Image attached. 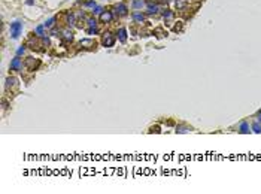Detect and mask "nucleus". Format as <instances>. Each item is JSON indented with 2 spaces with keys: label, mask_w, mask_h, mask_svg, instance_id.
<instances>
[{
  "label": "nucleus",
  "mask_w": 261,
  "mask_h": 194,
  "mask_svg": "<svg viewBox=\"0 0 261 194\" xmlns=\"http://www.w3.org/2000/svg\"><path fill=\"white\" fill-rule=\"evenodd\" d=\"M61 37H63L66 42H70L72 39H73V33L70 32V30H64V32H63V36H61Z\"/></svg>",
  "instance_id": "9d476101"
},
{
  "label": "nucleus",
  "mask_w": 261,
  "mask_h": 194,
  "mask_svg": "<svg viewBox=\"0 0 261 194\" xmlns=\"http://www.w3.org/2000/svg\"><path fill=\"white\" fill-rule=\"evenodd\" d=\"M54 24H55V18H49L48 21H45V24H43V25H45L46 28H52V27H54Z\"/></svg>",
  "instance_id": "dca6fc26"
},
{
  "label": "nucleus",
  "mask_w": 261,
  "mask_h": 194,
  "mask_svg": "<svg viewBox=\"0 0 261 194\" xmlns=\"http://www.w3.org/2000/svg\"><path fill=\"white\" fill-rule=\"evenodd\" d=\"M15 84H17V79H15V78H12V76H11V78H8V79H6V88H11V87H14Z\"/></svg>",
  "instance_id": "4468645a"
},
{
  "label": "nucleus",
  "mask_w": 261,
  "mask_h": 194,
  "mask_svg": "<svg viewBox=\"0 0 261 194\" xmlns=\"http://www.w3.org/2000/svg\"><path fill=\"white\" fill-rule=\"evenodd\" d=\"M11 70H21V60H19V55H17L14 60L11 61Z\"/></svg>",
  "instance_id": "423d86ee"
},
{
  "label": "nucleus",
  "mask_w": 261,
  "mask_h": 194,
  "mask_svg": "<svg viewBox=\"0 0 261 194\" xmlns=\"http://www.w3.org/2000/svg\"><path fill=\"white\" fill-rule=\"evenodd\" d=\"M21 32H23V23L21 21H14L11 24V36H12V39H18Z\"/></svg>",
  "instance_id": "f257e3e1"
},
{
  "label": "nucleus",
  "mask_w": 261,
  "mask_h": 194,
  "mask_svg": "<svg viewBox=\"0 0 261 194\" xmlns=\"http://www.w3.org/2000/svg\"><path fill=\"white\" fill-rule=\"evenodd\" d=\"M101 11H103V9H101V8H100V6H94V8H93V14H101Z\"/></svg>",
  "instance_id": "412c9836"
},
{
  "label": "nucleus",
  "mask_w": 261,
  "mask_h": 194,
  "mask_svg": "<svg viewBox=\"0 0 261 194\" xmlns=\"http://www.w3.org/2000/svg\"><path fill=\"white\" fill-rule=\"evenodd\" d=\"M87 33H88V34H96V33H97V27H90L87 30Z\"/></svg>",
  "instance_id": "5701e85b"
},
{
  "label": "nucleus",
  "mask_w": 261,
  "mask_h": 194,
  "mask_svg": "<svg viewBox=\"0 0 261 194\" xmlns=\"http://www.w3.org/2000/svg\"><path fill=\"white\" fill-rule=\"evenodd\" d=\"M187 2L188 0H178V2H176V8H178V9H183L185 5H187Z\"/></svg>",
  "instance_id": "a211bd4d"
},
{
  "label": "nucleus",
  "mask_w": 261,
  "mask_h": 194,
  "mask_svg": "<svg viewBox=\"0 0 261 194\" xmlns=\"http://www.w3.org/2000/svg\"><path fill=\"white\" fill-rule=\"evenodd\" d=\"M118 39L121 43H125V40H127V30L125 28H119L118 30Z\"/></svg>",
  "instance_id": "6e6552de"
},
{
  "label": "nucleus",
  "mask_w": 261,
  "mask_h": 194,
  "mask_svg": "<svg viewBox=\"0 0 261 194\" xmlns=\"http://www.w3.org/2000/svg\"><path fill=\"white\" fill-rule=\"evenodd\" d=\"M158 12V5L152 3V2H148V14L152 15V14H157Z\"/></svg>",
  "instance_id": "1a4fd4ad"
},
{
  "label": "nucleus",
  "mask_w": 261,
  "mask_h": 194,
  "mask_svg": "<svg viewBox=\"0 0 261 194\" xmlns=\"http://www.w3.org/2000/svg\"><path fill=\"white\" fill-rule=\"evenodd\" d=\"M143 5H145V2H143V0H133V8H136V9L143 8Z\"/></svg>",
  "instance_id": "2eb2a0df"
},
{
  "label": "nucleus",
  "mask_w": 261,
  "mask_h": 194,
  "mask_svg": "<svg viewBox=\"0 0 261 194\" xmlns=\"http://www.w3.org/2000/svg\"><path fill=\"white\" fill-rule=\"evenodd\" d=\"M163 17H164L166 19H169V18H172V17H173V14H172V11L167 9V11H164V12H163Z\"/></svg>",
  "instance_id": "aec40b11"
},
{
  "label": "nucleus",
  "mask_w": 261,
  "mask_h": 194,
  "mask_svg": "<svg viewBox=\"0 0 261 194\" xmlns=\"http://www.w3.org/2000/svg\"><path fill=\"white\" fill-rule=\"evenodd\" d=\"M176 131H179V133H187L188 129H185V127H178V130Z\"/></svg>",
  "instance_id": "393cba45"
},
{
  "label": "nucleus",
  "mask_w": 261,
  "mask_h": 194,
  "mask_svg": "<svg viewBox=\"0 0 261 194\" xmlns=\"http://www.w3.org/2000/svg\"><path fill=\"white\" fill-rule=\"evenodd\" d=\"M128 14V8L124 3H119L118 6H116V15H119V17H125V15Z\"/></svg>",
  "instance_id": "39448f33"
},
{
  "label": "nucleus",
  "mask_w": 261,
  "mask_h": 194,
  "mask_svg": "<svg viewBox=\"0 0 261 194\" xmlns=\"http://www.w3.org/2000/svg\"><path fill=\"white\" fill-rule=\"evenodd\" d=\"M239 131H240L242 134H246V133H249V124L243 121L242 124H240V127H239Z\"/></svg>",
  "instance_id": "9b49d317"
},
{
  "label": "nucleus",
  "mask_w": 261,
  "mask_h": 194,
  "mask_svg": "<svg viewBox=\"0 0 261 194\" xmlns=\"http://www.w3.org/2000/svg\"><path fill=\"white\" fill-rule=\"evenodd\" d=\"M87 24L90 25V27H96V25H97V21H96L94 18H88V19H87Z\"/></svg>",
  "instance_id": "6ab92c4d"
},
{
  "label": "nucleus",
  "mask_w": 261,
  "mask_h": 194,
  "mask_svg": "<svg viewBox=\"0 0 261 194\" xmlns=\"http://www.w3.org/2000/svg\"><path fill=\"white\" fill-rule=\"evenodd\" d=\"M40 66V60H37V58H33V57H28L27 60H25V67H27L30 72H34L37 70V67Z\"/></svg>",
  "instance_id": "f03ea898"
},
{
  "label": "nucleus",
  "mask_w": 261,
  "mask_h": 194,
  "mask_svg": "<svg viewBox=\"0 0 261 194\" xmlns=\"http://www.w3.org/2000/svg\"><path fill=\"white\" fill-rule=\"evenodd\" d=\"M24 51H25V48H24V46L18 48V51H17V55H21V54H24Z\"/></svg>",
  "instance_id": "b1692460"
},
{
  "label": "nucleus",
  "mask_w": 261,
  "mask_h": 194,
  "mask_svg": "<svg viewBox=\"0 0 261 194\" xmlns=\"http://www.w3.org/2000/svg\"><path fill=\"white\" fill-rule=\"evenodd\" d=\"M85 6H88V8H94V6H96V2H94V0H88V2H85Z\"/></svg>",
  "instance_id": "4be33fe9"
},
{
  "label": "nucleus",
  "mask_w": 261,
  "mask_h": 194,
  "mask_svg": "<svg viewBox=\"0 0 261 194\" xmlns=\"http://www.w3.org/2000/svg\"><path fill=\"white\" fill-rule=\"evenodd\" d=\"M25 3H27L28 6H33V5H34V2H33V0H27V2H25Z\"/></svg>",
  "instance_id": "a878e982"
},
{
  "label": "nucleus",
  "mask_w": 261,
  "mask_h": 194,
  "mask_svg": "<svg viewBox=\"0 0 261 194\" xmlns=\"http://www.w3.org/2000/svg\"><path fill=\"white\" fill-rule=\"evenodd\" d=\"M252 130L255 131V133H261V122H254V125H252Z\"/></svg>",
  "instance_id": "f3484780"
},
{
  "label": "nucleus",
  "mask_w": 261,
  "mask_h": 194,
  "mask_svg": "<svg viewBox=\"0 0 261 194\" xmlns=\"http://www.w3.org/2000/svg\"><path fill=\"white\" fill-rule=\"evenodd\" d=\"M133 19L136 21V23H143V21H145V17H143V14H140V12H134Z\"/></svg>",
  "instance_id": "f8f14e48"
},
{
  "label": "nucleus",
  "mask_w": 261,
  "mask_h": 194,
  "mask_svg": "<svg viewBox=\"0 0 261 194\" xmlns=\"http://www.w3.org/2000/svg\"><path fill=\"white\" fill-rule=\"evenodd\" d=\"M257 118H258V122H261V115H258Z\"/></svg>",
  "instance_id": "bb28decb"
},
{
  "label": "nucleus",
  "mask_w": 261,
  "mask_h": 194,
  "mask_svg": "<svg viewBox=\"0 0 261 194\" xmlns=\"http://www.w3.org/2000/svg\"><path fill=\"white\" fill-rule=\"evenodd\" d=\"M114 18V14L110 12V11H105V12H101L100 14V23H110Z\"/></svg>",
  "instance_id": "20e7f679"
},
{
  "label": "nucleus",
  "mask_w": 261,
  "mask_h": 194,
  "mask_svg": "<svg viewBox=\"0 0 261 194\" xmlns=\"http://www.w3.org/2000/svg\"><path fill=\"white\" fill-rule=\"evenodd\" d=\"M101 43H103L105 46H114L115 37L112 36V33H106L105 36H103V39H101Z\"/></svg>",
  "instance_id": "7ed1b4c3"
},
{
  "label": "nucleus",
  "mask_w": 261,
  "mask_h": 194,
  "mask_svg": "<svg viewBox=\"0 0 261 194\" xmlns=\"http://www.w3.org/2000/svg\"><path fill=\"white\" fill-rule=\"evenodd\" d=\"M79 45L84 46V48H91V46H96V42L93 40V39H82V40L79 42Z\"/></svg>",
  "instance_id": "0eeeda50"
},
{
  "label": "nucleus",
  "mask_w": 261,
  "mask_h": 194,
  "mask_svg": "<svg viewBox=\"0 0 261 194\" xmlns=\"http://www.w3.org/2000/svg\"><path fill=\"white\" fill-rule=\"evenodd\" d=\"M43 28H45V25H37V27H36L34 33H36L37 37H43Z\"/></svg>",
  "instance_id": "ddd939ff"
}]
</instances>
